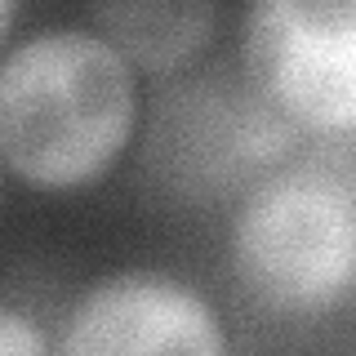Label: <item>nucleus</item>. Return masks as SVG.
I'll return each instance as SVG.
<instances>
[{"mask_svg":"<svg viewBox=\"0 0 356 356\" xmlns=\"http://www.w3.org/2000/svg\"><path fill=\"white\" fill-rule=\"evenodd\" d=\"M138 125V81L94 27H40L0 54V161L40 192L103 178Z\"/></svg>","mask_w":356,"mask_h":356,"instance_id":"nucleus-1","label":"nucleus"},{"mask_svg":"<svg viewBox=\"0 0 356 356\" xmlns=\"http://www.w3.org/2000/svg\"><path fill=\"white\" fill-rule=\"evenodd\" d=\"M232 267L276 312L339 307L356 276V165L348 138L298 152L245 192L232 218Z\"/></svg>","mask_w":356,"mask_h":356,"instance_id":"nucleus-2","label":"nucleus"},{"mask_svg":"<svg viewBox=\"0 0 356 356\" xmlns=\"http://www.w3.org/2000/svg\"><path fill=\"white\" fill-rule=\"evenodd\" d=\"M294 125L241 72H187L156 89L143 165L178 196H227L294 156Z\"/></svg>","mask_w":356,"mask_h":356,"instance_id":"nucleus-3","label":"nucleus"},{"mask_svg":"<svg viewBox=\"0 0 356 356\" xmlns=\"http://www.w3.org/2000/svg\"><path fill=\"white\" fill-rule=\"evenodd\" d=\"M241 76L294 129L356 125V9L348 0H259L241 22Z\"/></svg>","mask_w":356,"mask_h":356,"instance_id":"nucleus-4","label":"nucleus"},{"mask_svg":"<svg viewBox=\"0 0 356 356\" xmlns=\"http://www.w3.org/2000/svg\"><path fill=\"white\" fill-rule=\"evenodd\" d=\"M58 356H227V334L200 289L170 272L129 267L76 298Z\"/></svg>","mask_w":356,"mask_h":356,"instance_id":"nucleus-5","label":"nucleus"},{"mask_svg":"<svg viewBox=\"0 0 356 356\" xmlns=\"http://www.w3.org/2000/svg\"><path fill=\"white\" fill-rule=\"evenodd\" d=\"M89 18L98 36L129 67L174 72L187 67L214 36L218 5L205 0H125V5H94Z\"/></svg>","mask_w":356,"mask_h":356,"instance_id":"nucleus-6","label":"nucleus"},{"mask_svg":"<svg viewBox=\"0 0 356 356\" xmlns=\"http://www.w3.org/2000/svg\"><path fill=\"white\" fill-rule=\"evenodd\" d=\"M0 356H54L49 339L27 312L0 303Z\"/></svg>","mask_w":356,"mask_h":356,"instance_id":"nucleus-7","label":"nucleus"},{"mask_svg":"<svg viewBox=\"0 0 356 356\" xmlns=\"http://www.w3.org/2000/svg\"><path fill=\"white\" fill-rule=\"evenodd\" d=\"M14 18H18V5H14V0H0V40H5V31H9Z\"/></svg>","mask_w":356,"mask_h":356,"instance_id":"nucleus-8","label":"nucleus"}]
</instances>
